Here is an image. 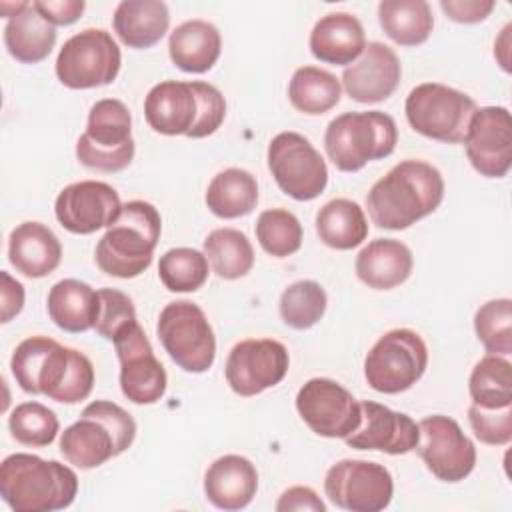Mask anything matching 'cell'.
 I'll use <instances>...</instances> for the list:
<instances>
[{
    "label": "cell",
    "instance_id": "cell-3",
    "mask_svg": "<svg viewBox=\"0 0 512 512\" xmlns=\"http://www.w3.org/2000/svg\"><path fill=\"white\" fill-rule=\"evenodd\" d=\"M144 118L164 136L206 138L222 126L226 100L216 86L202 80H164L146 94Z\"/></svg>",
    "mask_w": 512,
    "mask_h": 512
},
{
    "label": "cell",
    "instance_id": "cell-42",
    "mask_svg": "<svg viewBox=\"0 0 512 512\" xmlns=\"http://www.w3.org/2000/svg\"><path fill=\"white\" fill-rule=\"evenodd\" d=\"M468 422L482 444L504 446L512 440V406L482 408L470 404Z\"/></svg>",
    "mask_w": 512,
    "mask_h": 512
},
{
    "label": "cell",
    "instance_id": "cell-14",
    "mask_svg": "<svg viewBox=\"0 0 512 512\" xmlns=\"http://www.w3.org/2000/svg\"><path fill=\"white\" fill-rule=\"evenodd\" d=\"M324 492L342 510L380 512L392 502L394 480L384 464L346 458L328 468Z\"/></svg>",
    "mask_w": 512,
    "mask_h": 512
},
{
    "label": "cell",
    "instance_id": "cell-4",
    "mask_svg": "<svg viewBox=\"0 0 512 512\" xmlns=\"http://www.w3.org/2000/svg\"><path fill=\"white\" fill-rule=\"evenodd\" d=\"M76 494V472L58 460L16 452L0 464V496L14 512L64 510Z\"/></svg>",
    "mask_w": 512,
    "mask_h": 512
},
{
    "label": "cell",
    "instance_id": "cell-34",
    "mask_svg": "<svg viewBox=\"0 0 512 512\" xmlns=\"http://www.w3.org/2000/svg\"><path fill=\"white\" fill-rule=\"evenodd\" d=\"M342 96L340 80L318 66H300L288 84L290 104L308 116H320L332 110Z\"/></svg>",
    "mask_w": 512,
    "mask_h": 512
},
{
    "label": "cell",
    "instance_id": "cell-32",
    "mask_svg": "<svg viewBox=\"0 0 512 512\" xmlns=\"http://www.w3.org/2000/svg\"><path fill=\"white\" fill-rule=\"evenodd\" d=\"M258 204V182L242 168L218 172L206 190L208 210L224 220L248 216Z\"/></svg>",
    "mask_w": 512,
    "mask_h": 512
},
{
    "label": "cell",
    "instance_id": "cell-29",
    "mask_svg": "<svg viewBox=\"0 0 512 512\" xmlns=\"http://www.w3.org/2000/svg\"><path fill=\"white\" fill-rule=\"evenodd\" d=\"M98 306V290L76 278H64L56 282L50 288L46 300L50 320L60 330L72 334L94 328L98 318Z\"/></svg>",
    "mask_w": 512,
    "mask_h": 512
},
{
    "label": "cell",
    "instance_id": "cell-27",
    "mask_svg": "<svg viewBox=\"0 0 512 512\" xmlns=\"http://www.w3.org/2000/svg\"><path fill=\"white\" fill-rule=\"evenodd\" d=\"M222 36L212 22L194 18L178 24L168 38V54L176 68L190 74L208 72L220 58Z\"/></svg>",
    "mask_w": 512,
    "mask_h": 512
},
{
    "label": "cell",
    "instance_id": "cell-8",
    "mask_svg": "<svg viewBox=\"0 0 512 512\" xmlns=\"http://www.w3.org/2000/svg\"><path fill=\"white\" fill-rule=\"evenodd\" d=\"M134 152L132 116L126 104L116 98L98 100L76 142L78 162L96 172H120L132 164Z\"/></svg>",
    "mask_w": 512,
    "mask_h": 512
},
{
    "label": "cell",
    "instance_id": "cell-40",
    "mask_svg": "<svg viewBox=\"0 0 512 512\" xmlns=\"http://www.w3.org/2000/svg\"><path fill=\"white\" fill-rule=\"evenodd\" d=\"M10 434L16 442L32 448L50 446L58 436V416L40 402L18 404L8 418Z\"/></svg>",
    "mask_w": 512,
    "mask_h": 512
},
{
    "label": "cell",
    "instance_id": "cell-23",
    "mask_svg": "<svg viewBox=\"0 0 512 512\" xmlns=\"http://www.w3.org/2000/svg\"><path fill=\"white\" fill-rule=\"evenodd\" d=\"M258 490L256 466L240 456L226 454L216 458L204 474V494L220 510L246 508Z\"/></svg>",
    "mask_w": 512,
    "mask_h": 512
},
{
    "label": "cell",
    "instance_id": "cell-48",
    "mask_svg": "<svg viewBox=\"0 0 512 512\" xmlns=\"http://www.w3.org/2000/svg\"><path fill=\"white\" fill-rule=\"evenodd\" d=\"M510 30H512V24H506L504 26V30H502V34H500V38L496 40V44H494V56L498 58V62H500V66L506 70V72H510V66H508V46H510Z\"/></svg>",
    "mask_w": 512,
    "mask_h": 512
},
{
    "label": "cell",
    "instance_id": "cell-31",
    "mask_svg": "<svg viewBox=\"0 0 512 512\" xmlns=\"http://www.w3.org/2000/svg\"><path fill=\"white\" fill-rule=\"evenodd\" d=\"M316 234L328 248L352 250L366 240L368 220L354 200L334 198L318 210Z\"/></svg>",
    "mask_w": 512,
    "mask_h": 512
},
{
    "label": "cell",
    "instance_id": "cell-33",
    "mask_svg": "<svg viewBox=\"0 0 512 512\" xmlns=\"http://www.w3.org/2000/svg\"><path fill=\"white\" fill-rule=\"evenodd\" d=\"M378 20L384 34L400 46L424 44L434 28L430 4L424 0H382Z\"/></svg>",
    "mask_w": 512,
    "mask_h": 512
},
{
    "label": "cell",
    "instance_id": "cell-47",
    "mask_svg": "<svg viewBox=\"0 0 512 512\" xmlns=\"http://www.w3.org/2000/svg\"><path fill=\"white\" fill-rule=\"evenodd\" d=\"M0 302H2V322H10L14 316H18L24 308V286L14 280L6 270L0 272Z\"/></svg>",
    "mask_w": 512,
    "mask_h": 512
},
{
    "label": "cell",
    "instance_id": "cell-20",
    "mask_svg": "<svg viewBox=\"0 0 512 512\" xmlns=\"http://www.w3.org/2000/svg\"><path fill=\"white\" fill-rule=\"evenodd\" d=\"M122 210L118 192L100 180H80L60 190L54 214L60 226L72 234H92L108 228Z\"/></svg>",
    "mask_w": 512,
    "mask_h": 512
},
{
    "label": "cell",
    "instance_id": "cell-44",
    "mask_svg": "<svg viewBox=\"0 0 512 512\" xmlns=\"http://www.w3.org/2000/svg\"><path fill=\"white\" fill-rule=\"evenodd\" d=\"M494 0H440L442 12L460 24H476L494 10Z\"/></svg>",
    "mask_w": 512,
    "mask_h": 512
},
{
    "label": "cell",
    "instance_id": "cell-21",
    "mask_svg": "<svg viewBox=\"0 0 512 512\" xmlns=\"http://www.w3.org/2000/svg\"><path fill=\"white\" fill-rule=\"evenodd\" d=\"M402 64L396 52L382 42H368L356 62L344 68L342 86L360 104L388 100L400 84Z\"/></svg>",
    "mask_w": 512,
    "mask_h": 512
},
{
    "label": "cell",
    "instance_id": "cell-39",
    "mask_svg": "<svg viewBox=\"0 0 512 512\" xmlns=\"http://www.w3.org/2000/svg\"><path fill=\"white\" fill-rule=\"evenodd\" d=\"M256 238L266 254L286 258L302 246V224L290 210L270 208L256 220Z\"/></svg>",
    "mask_w": 512,
    "mask_h": 512
},
{
    "label": "cell",
    "instance_id": "cell-15",
    "mask_svg": "<svg viewBox=\"0 0 512 512\" xmlns=\"http://www.w3.org/2000/svg\"><path fill=\"white\" fill-rule=\"evenodd\" d=\"M120 362V390L134 404L158 402L168 384L166 370L156 358L138 320L124 324L112 338Z\"/></svg>",
    "mask_w": 512,
    "mask_h": 512
},
{
    "label": "cell",
    "instance_id": "cell-28",
    "mask_svg": "<svg viewBox=\"0 0 512 512\" xmlns=\"http://www.w3.org/2000/svg\"><path fill=\"white\" fill-rule=\"evenodd\" d=\"M122 44L144 50L158 44L170 26V12L162 0H122L112 16Z\"/></svg>",
    "mask_w": 512,
    "mask_h": 512
},
{
    "label": "cell",
    "instance_id": "cell-45",
    "mask_svg": "<svg viewBox=\"0 0 512 512\" xmlns=\"http://www.w3.org/2000/svg\"><path fill=\"white\" fill-rule=\"evenodd\" d=\"M32 4L40 12V16L52 26L74 24L86 8L84 0H38Z\"/></svg>",
    "mask_w": 512,
    "mask_h": 512
},
{
    "label": "cell",
    "instance_id": "cell-24",
    "mask_svg": "<svg viewBox=\"0 0 512 512\" xmlns=\"http://www.w3.org/2000/svg\"><path fill=\"white\" fill-rule=\"evenodd\" d=\"M308 46L312 56L324 64L350 66L366 48L362 22L348 12H330L314 24Z\"/></svg>",
    "mask_w": 512,
    "mask_h": 512
},
{
    "label": "cell",
    "instance_id": "cell-2",
    "mask_svg": "<svg viewBox=\"0 0 512 512\" xmlns=\"http://www.w3.org/2000/svg\"><path fill=\"white\" fill-rule=\"evenodd\" d=\"M444 198L440 170L424 160H402L376 180L366 194V210L378 228L404 230L432 214Z\"/></svg>",
    "mask_w": 512,
    "mask_h": 512
},
{
    "label": "cell",
    "instance_id": "cell-12",
    "mask_svg": "<svg viewBox=\"0 0 512 512\" xmlns=\"http://www.w3.org/2000/svg\"><path fill=\"white\" fill-rule=\"evenodd\" d=\"M122 66V52L110 32L86 28L70 36L58 52L56 76L72 90L112 84Z\"/></svg>",
    "mask_w": 512,
    "mask_h": 512
},
{
    "label": "cell",
    "instance_id": "cell-13",
    "mask_svg": "<svg viewBox=\"0 0 512 512\" xmlns=\"http://www.w3.org/2000/svg\"><path fill=\"white\" fill-rule=\"evenodd\" d=\"M268 170L278 188L294 200L318 198L328 184V166L322 154L298 132H280L268 144Z\"/></svg>",
    "mask_w": 512,
    "mask_h": 512
},
{
    "label": "cell",
    "instance_id": "cell-41",
    "mask_svg": "<svg viewBox=\"0 0 512 512\" xmlns=\"http://www.w3.org/2000/svg\"><path fill=\"white\" fill-rule=\"evenodd\" d=\"M474 332L488 354L512 352V300L496 298L482 304L474 314Z\"/></svg>",
    "mask_w": 512,
    "mask_h": 512
},
{
    "label": "cell",
    "instance_id": "cell-43",
    "mask_svg": "<svg viewBox=\"0 0 512 512\" xmlns=\"http://www.w3.org/2000/svg\"><path fill=\"white\" fill-rule=\"evenodd\" d=\"M98 318L94 324V330L104 338L110 340L114 334L128 322L136 320V308L128 294L116 290V288H100L98 290Z\"/></svg>",
    "mask_w": 512,
    "mask_h": 512
},
{
    "label": "cell",
    "instance_id": "cell-38",
    "mask_svg": "<svg viewBox=\"0 0 512 512\" xmlns=\"http://www.w3.org/2000/svg\"><path fill=\"white\" fill-rule=\"evenodd\" d=\"M158 276L170 292H196L208 280V258L194 248H170L160 256Z\"/></svg>",
    "mask_w": 512,
    "mask_h": 512
},
{
    "label": "cell",
    "instance_id": "cell-10",
    "mask_svg": "<svg viewBox=\"0 0 512 512\" xmlns=\"http://www.w3.org/2000/svg\"><path fill=\"white\" fill-rule=\"evenodd\" d=\"M408 124L422 136L446 144L464 142L476 102L446 84L424 82L410 90L404 102Z\"/></svg>",
    "mask_w": 512,
    "mask_h": 512
},
{
    "label": "cell",
    "instance_id": "cell-19",
    "mask_svg": "<svg viewBox=\"0 0 512 512\" xmlns=\"http://www.w3.org/2000/svg\"><path fill=\"white\" fill-rule=\"evenodd\" d=\"M472 168L486 178H502L512 166V120L504 106L476 108L464 136Z\"/></svg>",
    "mask_w": 512,
    "mask_h": 512
},
{
    "label": "cell",
    "instance_id": "cell-18",
    "mask_svg": "<svg viewBox=\"0 0 512 512\" xmlns=\"http://www.w3.org/2000/svg\"><path fill=\"white\" fill-rule=\"evenodd\" d=\"M288 348L274 338H248L230 350L224 366L226 382L238 396H256L280 384L288 372Z\"/></svg>",
    "mask_w": 512,
    "mask_h": 512
},
{
    "label": "cell",
    "instance_id": "cell-17",
    "mask_svg": "<svg viewBox=\"0 0 512 512\" xmlns=\"http://www.w3.org/2000/svg\"><path fill=\"white\" fill-rule=\"evenodd\" d=\"M304 424L324 438H348L362 420L360 402L332 378H310L296 394Z\"/></svg>",
    "mask_w": 512,
    "mask_h": 512
},
{
    "label": "cell",
    "instance_id": "cell-22",
    "mask_svg": "<svg viewBox=\"0 0 512 512\" xmlns=\"http://www.w3.org/2000/svg\"><path fill=\"white\" fill-rule=\"evenodd\" d=\"M360 426L344 438L356 450H380L392 456L412 452L418 442V424L404 412H396L384 404L362 400Z\"/></svg>",
    "mask_w": 512,
    "mask_h": 512
},
{
    "label": "cell",
    "instance_id": "cell-16",
    "mask_svg": "<svg viewBox=\"0 0 512 512\" xmlns=\"http://www.w3.org/2000/svg\"><path fill=\"white\" fill-rule=\"evenodd\" d=\"M418 456L442 482H460L476 466V446L460 424L444 414L426 416L418 422Z\"/></svg>",
    "mask_w": 512,
    "mask_h": 512
},
{
    "label": "cell",
    "instance_id": "cell-5",
    "mask_svg": "<svg viewBox=\"0 0 512 512\" xmlns=\"http://www.w3.org/2000/svg\"><path fill=\"white\" fill-rule=\"evenodd\" d=\"M162 218L154 204L130 200L122 204L120 216L98 240L94 258L98 268L116 278H136L150 264L160 240Z\"/></svg>",
    "mask_w": 512,
    "mask_h": 512
},
{
    "label": "cell",
    "instance_id": "cell-9",
    "mask_svg": "<svg viewBox=\"0 0 512 512\" xmlns=\"http://www.w3.org/2000/svg\"><path fill=\"white\" fill-rule=\"evenodd\" d=\"M428 348L422 336L410 328H394L382 334L364 358L368 386L382 394L410 390L426 372Z\"/></svg>",
    "mask_w": 512,
    "mask_h": 512
},
{
    "label": "cell",
    "instance_id": "cell-11",
    "mask_svg": "<svg viewBox=\"0 0 512 512\" xmlns=\"http://www.w3.org/2000/svg\"><path fill=\"white\" fill-rule=\"evenodd\" d=\"M156 334L184 372L202 374L212 368L216 358V336L204 310L190 300H176L162 308Z\"/></svg>",
    "mask_w": 512,
    "mask_h": 512
},
{
    "label": "cell",
    "instance_id": "cell-7",
    "mask_svg": "<svg viewBox=\"0 0 512 512\" xmlns=\"http://www.w3.org/2000/svg\"><path fill=\"white\" fill-rule=\"evenodd\" d=\"M396 142V122L380 110L344 112L330 120L324 132L326 154L342 172H358L368 162L390 156Z\"/></svg>",
    "mask_w": 512,
    "mask_h": 512
},
{
    "label": "cell",
    "instance_id": "cell-26",
    "mask_svg": "<svg viewBox=\"0 0 512 512\" xmlns=\"http://www.w3.org/2000/svg\"><path fill=\"white\" fill-rule=\"evenodd\" d=\"M414 258L410 248L394 238H376L356 256V276L368 288L392 290L412 274Z\"/></svg>",
    "mask_w": 512,
    "mask_h": 512
},
{
    "label": "cell",
    "instance_id": "cell-25",
    "mask_svg": "<svg viewBox=\"0 0 512 512\" xmlns=\"http://www.w3.org/2000/svg\"><path fill=\"white\" fill-rule=\"evenodd\" d=\"M8 260L22 276L44 278L60 266L62 244L42 222H22L8 236Z\"/></svg>",
    "mask_w": 512,
    "mask_h": 512
},
{
    "label": "cell",
    "instance_id": "cell-30",
    "mask_svg": "<svg viewBox=\"0 0 512 512\" xmlns=\"http://www.w3.org/2000/svg\"><path fill=\"white\" fill-rule=\"evenodd\" d=\"M56 44V26L40 16L32 2L12 16L4 26V46L22 64H36L48 58Z\"/></svg>",
    "mask_w": 512,
    "mask_h": 512
},
{
    "label": "cell",
    "instance_id": "cell-36",
    "mask_svg": "<svg viewBox=\"0 0 512 512\" xmlns=\"http://www.w3.org/2000/svg\"><path fill=\"white\" fill-rule=\"evenodd\" d=\"M472 404L482 408L512 406V364L498 354H486L476 362L468 378Z\"/></svg>",
    "mask_w": 512,
    "mask_h": 512
},
{
    "label": "cell",
    "instance_id": "cell-37",
    "mask_svg": "<svg viewBox=\"0 0 512 512\" xmlns=\"http://www.w3.org/2000/svg\"><path fill=\"white\" fill-rule=\"evenodd\" d=\"M328 296L316 280H296L280 296L278 310L286 326L294 330H308L326 312Z\"/></svg>",
    "mask_w": 512,
    "mask_h": 512
},
{
    "label": "cell",
    "instance_id": "cell-35",
    "mask_svg": "<svg viewBox=\"0 0 512 512\" xmlns=\"http://www.w3.org/2000/svg\"><path fill=\"white\" fill-rule=\"evenodd\" d=\"M204 256L222 280L246 276L254 266V248L248 236L236 228H216L204 238Z\"/></svg>",
    "mask_w": 512,
    "mask_h": 512
},
{
    "label": "cell",
    "instance_id": "cell-6",
    "mask_svg": "<svg viewBox=\"0 0 512 512\" xmlns=\"http://www.w3.org/2000/svg\"><path fill=\"white\" fill-rule=\"evenodd\" d=\"M136 438L134 418L110 400L90 402L80 420L60 434V454L80 470L98 468L126 452Z\"/></svg>",
    "mask_w": 512,
    "mask_h": 512
},
{
    "label": "cell",
    "instance_id": "cell-46",
    "mask_svg": "<svg viewBox=\"0 0 512 512\" xmlns=\"http://www.w3.org/2000/svg\"><path fill=\"white\" fill-rule=\"evenodd\" d=\"M326 512L324 500L310 486H292L276 502V512Z\"/></svg>",
    "mask_w": 512,
    "mask_h": 512
},
{
    "label": "cell",
    "instance_id": "cell-1",
    "mask_svg": "<svg viewBox=\"0 0 512 512\" xmlns=\"http://www.w3.org/2000/svg\"><path fill=\"white\" fill-rule=\"evenodd\" d=\"M10 370L26 394H44L62 404L86 400L96 378L86 354L48 336L22 340L10 358Z\"/></svg>",
    "mask_w": 512,
    "mask_h": 512
}]
</instances>
